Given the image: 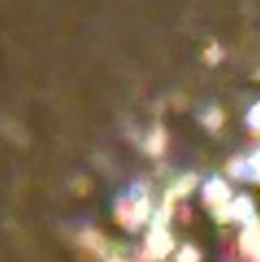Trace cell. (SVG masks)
Masks as SVG:
<instances>
[{
	"label": "cell",
	"mask_w": 260,
	"mask_h": 262,
	"mask_svg": "<svg viewBox=\"0 0 260 262\" xmlns=\"http://www.w3.org/2000/svg\"><path fill=\"white\" fill-rule=\"evenodd\" d=\"M170 249H173V240H170L168 231L164 226H157L148 237V253L153 258H164L170 253Z\"/></svg>",
	"instance_id": "obj_1"
},
{
	"label": "cell",
	"mask_w": 260,
	"mask_h": 262,
	"mask_svg": "<svg viewBox=\"0 0 260 262\" xmlns=\"http://www.w3.org/2000/svg\"><path fill=\"white\" fill-rule=\"evenodd\" d=\"M240 244L247 258H251L253 262H260V229L258 226L245 229V233L240 237Z\"/></svg>",
	"instance_id": "obj_2"
},
{
	"label": "cell",
	"mask_w": 260,
	"mask_h": 262,
	"mask_svg": "<svg viewBox=\"0 0 260 262\" xmlns=\"http://www.w3.org/2000/svg\"><path fill=\"white\" fill-rule=\"evenodd\" d=\"M204 200L209 202V204H213V206L220 208L224 202L229 200V186L222 180H211L204 186Z\"/></svg>",
	"instance_id": "obj_3"
},
{
	"label": "cell",
	"mask_w": 260,
	"mask_h": 262,
	"mask_svg": "<svg viewBox=\"0 0 260 262\" xmlns=\"http://www.w3.org/2000/svg\"><path fill=\"white\" fill-rule=\"evenodd\" d=\"M164 148H166V133H164L162 128H155L150 133V139H148V150L153 155H162L164 152Z\"/></svg>",
	"instance_id": "obj_4"
},
{
	"label": "cell",
	"mask_w": 260,
	"mask_h": 262,
	"mask_svg": "<svg viewBox=\"0 0 260 262\" xmlns=\"http://www.w3.org/2000/svg\"><path fill=\"white\" fill-rule=\"evenodd\" d=\"M251 211H253V206H251V202L247 200V198H238L231 204V217H235V220L251 217Z\"/></svg>",
	"instance_id": "obj_5"
},
{
	"label": "cell",
	"mask_w": 260,
	"mask_h": 262,
	"mask_svg": "<svg viewBox=\"0 0 260 262\" xmlns=\"http://www.w3.org/2000/svg\"><path fill=\"white\" fill-rule=\"evenodd\" d=\"M195 186V175H186V177H182L180 182L175 184V188L170 190V195H180V198H184V195H188L191 193V188Z\"/></svg>",
	"instance_id": "obj_6"
},
{
	"label": "cell",
	"mask_w": 260,
	"mask_h": 262,
	"mask_svg": "<svg viewBox=\"0 0 260 262\" xmlns=\"http://www.w3.org/2000/svg\"><path fill=\"white\" fill-rule=\"evenodd\" d=\"M222 121H224V115L220 108H211L204 115V123H206V128H211V130H218L222 126Z\"/></svg>",
	"instance_id": "obj_7"
},
{
	"label": "cell",
	"mask_w": 260,
	"mask_h": 262,
	"mask_svg": "<svg viewBox=\"0 0 260 262\" xmlns=\"http://www.w3.org/2000/svg\"><path fill=\"white\" fill-rule=\"evenodd\" d=\"M175 262H200V253L195 251L191 244H186V247L180 249V253H177V260Z\"/></svg>",
	"instance_id": "obj_8"
},
{
	"label": "cell",
	"mask_w": 260,
	"mask_h": 262,
	"mask_svg": "<svg viewBox=\"0 0 260 262\" xmlns=\"http://www.w3.org/2000/svg\"><path fill=\"white\" fill-rule=\"evenodd\" d=\"M81 240H83L90 249H99V244H103V240L97 233H94V231H85V233L81 235Z\"/></svg>",
	"instance_id": "obj_9"
},
{
	"label": "cell",
	"mask_w": 260,
	"mask_h": 262,
	"mask_svg": "<svg viewBox=\"0 0 260 262\" xmlns=\"http://www.w3.org/2000/svg\"><path fill=\"white\" fill-rule=\"evenodd\" d=\"M204 58L209 63H218L222 58V50L218 45H211V47H206V52H204Z\"/></svg>",
	"instance_id": "obj_10"
},
{
	"label": "cell",
	"mask_w": 260,
	"mask_h": 262,
	"mask_svg": "<svg viewBox=\"0 0 260 262\" xmlns=\"http://www.w3.org/2000/svg\"><path fill=\"white\" fill-rule=\"evenodd\" d=\"M247 166H249V172H251V175H256V180L260 182V150L253 152V157L249 159V164H247Z\"/></svg>",
	"instance_id": "obj_11"
},
{
	"label": "cell",
	"mask_w": 260,
	"mask_h": 262,
	"mask_svg": "<svg viewBox=\"0 0 260 262\" xmlns=\"http://www.w3.org/2000/svg\"><path fill=\"white\" fill-rule=\"evenodd\" d=\"M247 119H249V123L256 130H260V103H256L253 108L249 110V115H247Z\"/></svg>",
	"instance_id": "obj_12"
}]
</instances>
